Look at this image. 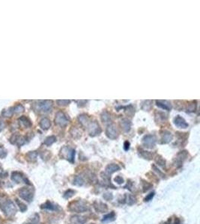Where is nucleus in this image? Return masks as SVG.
Instances as JSON below:
<instances>
[{
  "label": "nucleus",
  "instance_id": "obj_6",
  "mask_svg": "<svg viewBox=\"0 0 200 224\" xmlns=\"http://www.w3.org/2000/svg\"><path fill=\"white\" fill-rule=\"evenodd\" d=\"M19 196H20L23 199L27 201V202H31L32 200L34 197V192L32 189L29 188H22L18 191Z\"/></svg>",
  "mask_w": 200,
  "mask_h": 224
},
{
  "label": "nucleus",
  "instance_id": "obj_48",
  "mask_svg": "<svg viewBox=\"0 0 200 224\" xmlns=\"http://www.w3.org/2000/svg\"><path fill=\"white\" fill-rule=\"evenodd\" d=\"M175 224H181V221L178 218V217H176L175 218Z\"/></svg>",
  "mask_w": 200,
  "mask_h": 224
},
{
  "label": "nucleus",
  "instance_id": "obj_29",
  "mask_svg": "<svg viewBox=\"0 0 200 224\" xmlns=\"http://www.w3.org/2000/svg\"><path fill=\"white\" fill-rule=\"evenodd\" d=\"M56 141V138L55 137V136L53 135L50 136V137H48V138H47L45 139V140H44V144L47 146H50L53 144V143H55Z\"/></svg>",
  "mask_w": 200,
  "mask_h": 224
},
{
  "label": "nucleus",
  "instance_id": "obj_2",
  "mask_svg": "<svg viewBox=\"0 0 200 224\" xmlns=\"http://www.w3.org/2000/svg\"><path fill=\"white\" fill-rule=\"evenodd\" d=\"M0 207L2 208V210L4 211L5 214H7L9 217L14 216L17 212V208L15 205L12 203V201L9 200V199L5 200L4 203H1Z\"/></svg>",
  "mask_w": 200,
  "mask_h": 224
},
{
  "label": "nucleus",
  "instance_id": "obj_21",
  "mask_svg": "<svg viewBox=\"0 0 200 224\" xmlns=\"http://www.w3.org/2000/svg\"><path fill=\"white\" fill-rule=\"evenodd\" d=\"M78 120H79V122L80 123V124H81L82 126H85V127L88 126V124H89V122H90L89 117H88L86 114H84L79 115V117H78Z\"/></svg>",
  "mask_w": 200,
  "mask_h": 224
},
{
  "label": "nucleus",
  "instance_id": "obj_44",
  "mask_svg": "<svg viewBox=\"0 0 200 224\" xmlns=\"http://www.w3.org/2000/svg\"><path fill=\"white\" fill-rule=\"evenodd\" d=\"M152 168H153V170H154L156 171L157 173H158L159 176H161V177H163H163L165 176L163 175V173L162 172H161V171L160 170H159L158 168H157V167L155 165H153V166H152Z\"/></svg>",
  "mask_w": 200,
  "mask_h": 224
},
{
  "label": "nucleus",
  "instance_id": "obj_22",
  "mask_svg": "<svg viewBox=\"0 0 200 224\" xmlns=\"http://www.w3.org/2000/svg\"><path fill=\"white\" fill-rule=\"evenodd\" d=\"M37 156H38V154H37L36 152H29L26 154V158L28 161L34 162V161H35L36 159H37Z\"/></svg>",
  "mask_w": 200,
  "mask_h": 224
},
{
  "label": "nucleus",
  "instance_id": "obj_35",
  "mask_svg": "<svg viewBox=\"0 0 200 224\" xmlns=\"http://www.w3.org/2000/svg\"><path fill=\"white\" fill-rule=\"evenodd\" d=\"M25 143H26V138H24V137H22V136H18L16 144H17L19 146H20L23 145Z\"/></svg>",
  "mask_w": 200,
  "mask_h": 224
},
{
  "label": "nucleus",
  "instance_id": "obj_27",
  "mask_svg": "<svg viewBox=\"0 0 200 224\" xmlns=\"http://www.w3.org/2000/svg\"><path fill=\"white\" fill-rule=\"evenodd\" d=\"M155 162L157 163V164H158L159 166L162 167H165V166H166V161L161 155L157 156V158H155Z\"/></svg>",
  "mask_w": 200,
  "mask_h": 224
},
{
  "label": "nucleus",
  "instance_id": "obj_19",
  "mask_svg": "<svg viewBox=\"0 0 200 224\" xmlns=\"http://www.w3.org/2000/svg\"><path fill=\"white\" fill-rule=\"evenodd\" d=\"M187 157V152L185 151V150L180 152L177 155L176 158H175L176 163L178 164H181L183 161L186 159Z\"/></svg>",
  "mask_w": 200,
  "mask_h": 224
},
{
  "label": "nucleus",
  "instance_id": "obj_7",
  "mask_svg": "<svg viewBox=\"0 0 200 224\" xmlns=\"http://www.w3.org/2000/svg\"><path fill=\"white\" fill-rule=\"evenodd\" d=\"M86 127L88 128L89 133L91 136L99 135L101 133V127H100V126L96 121H92V122L90 121Z\"/></svg>",
  "mask_w": 200,
  "mask_h": 224
},
{
  "label": "nucleus",
  "instance_id": "obj_46",
  "mask_svg": "<svg viewBox=\"0 0 200 224\" xmlns=\"http://www.w3.org/2000/svg\"><path fill=\"white\" fill-rule=\"evenodd\" d=\"M129 148H130V143L127 140V141H125V144H124V149H125V151H127Z\"/></svg>",
  "mask_w": 200,
  "mask_h": 224
},
{
  "label": "nucleus",
  "instance_id": "obj_34",
  "mask_svg": "<svg viewBox=\"0 0 200 224\" xmlns=\"http://www.w3.org/2000/svg\"><path fill=\"white\" fill-rule=\"evenodd\" d=\"M115 218V213L114 211H112L110 214H108L107 215L103 217V220L102 221H107V220H114Z\"/></svg>",
  "mask_w": 200,
  "mask_h": 224
},
{
  "label": "nucleus",
  "instance_id": "obj_45",
  "mask_svg": "<svg viewBox=\"0 0 200 224\" xmlns=\"http://www.w3.org/2000/svg\"><path fill=\"white\" fill-rule=\"evenodd\" d=\"M7 155V152L4 150V149L2 147H0V158H5Z\"/></svg>",
  "mask_w": 200,
  "mask_h": 224
},
{
  "label": "nucleus",
  "instance_id": "obj_8",
  "mask_svg": "<svg viewBox=\"0 0 200 224\" xmlns=\"http://www.w3.org/2000/svg\"><path fill=\"white\" fill-rule=\"evenodd\" d=\"M157 142V138L155 135H147L144 136L143 138V144L145 147L149 148V149H152L155 146Z\"/></svg>",
  "mask_w": 200,
  "mask_h": 224
},
{
  "label": "nucleus",
  "instance_id": "obj_12",
  "mask_svg": "<svg viewBox=\"0 0 200 224\" xmlns=\"http://www.w3.org/2000/svg\"><path fill=\"white\" fill-rule=\"evenodd\" d=\"M94 208H95L96 211L100 213L106 212L108 210V207H107V205L101 203V202H100V203L95 202L94 203Z\"/></svg>",
  "mask_w": 200,
  "mask_h": 224
},
{
  "label": "nucleus",
  "instance_id": "obj_28",
  "mask_svg": "<svg viewBox=\"0 0 200 224\" xmlns=\"http://www.w3.org/2000/svg\"><path fill=\"white\" fill-rule=\"evenodd\" d=\"M140 152V155L142 156V157L143 158H145V159H148V160H151L152 159V157H153V155L150 152H148V151H144V150H142V151L139 152Z\"/></svg>",
  "mask_w": 200,
  "mask_h": 224
},
{
  "label": "nucleus",
  "instance_id": "obj_24",
  "mask_svg": "<svg viewBox=\"0 0 200 224\" xmlns=\"http://www.w3.org/2000/svg\"><path fill=\"white\" fill-rule=\"evenodd\" d=\"M41 208H44V209H47V210H50V211H55L56 210V205H54L53 203H51L50 202H49V201H47V202H46L44 204L41 205Z\"/></svg>",
  "mask_w": 200,
  "mask_h": 224
},
{
  "label": "nucleus",
  "instance_id": "obj_36",
  "mask_svg": "<svg viewBox=\"0 0 200 224\" xmlns=\"http://www.w3.org/2000/svg\"><path fill=\"white\" fill-rule=\"evenodd\" d=\"M126 197H127V199H125V200H126V202H127V204L130 205L134 204L135 199L133 198V196H131V195H127V196H126Z\"/></svg>",
  "mask_w": 200,
  "mask_h": 224
},
{
  "label": "nucleus",
  "instance_id": "obj_1",
  "mask_svg": "<svg viewBox=\"0 0 200 224\" xmlns=\"http://www.w3.org/2000/svg\"><path fill=\"white\" fill-rule=\"evenodd\" d=\"M68 209L71 211L76 213L85 212L89 209L86 203L83 200H77L71 203L68 206Z\"/></svg>",
  "mask_w": 200,
  "mask_h": 224
},
{
  "label": "nucleus",
  "instance_id": "obj_30",
  "mask_svg": "<svg viewBox=\"0 0 200 224\" xmlns=\"http://www.w3.org/2000/svg\"><path fill=\"white\" fill-rule=\"evenodd\" d=\"M158 118V122L161 121V122H165L167 120V115L163 113V112H157L156 113V119Z\"/></svg>",
  "mask_w": 200,
  "mask_h": 224
},
{
  "label": "nucleus",
  "instance_id": "obj_3",
  "mask_svg": "<svg viewBox=\"0 0 200 224\" xmlns=\"http://www.w3.org/2000/svg\"><path fill=\"white\" fill-rule=\"evenodd\" d=\"M59 155L61 158L67 159L70 162L73 163L74 161V157H75V150L69 146H64L61 149Z\"/></svg>",
  "mask_w": 200,
  "mask_h": 224
},
{
  "label": "nucleus",
  "instance_id": "obj_25",
  "mask_svg": "<svg viewBox=\"0 0 200 224\" xmlns=\"http://www.w3.org/2000/svg\"><path fill=\"white\" fill-rule=\"evenodd\" d=\"M151 103H152V101L151 100H145L142 102V108H143L144 111H149L151 109Z\"/></svg>",
  "mask_w": 200,
  "mask_h": 224
},
{
  "label": "nucleus",
  "instance_id": "obj_43",
  "mask_svg": "<svg viewBox=\"0 0 200 224\" xmlns=\"http://www.w3.org/2000/svg\"><path fill=\"white\" fill-rule=\"evenodd\" d=\"M114 180H115V182L118 183L119 185H121V184H122V183L124 182V179H123L122 177L120 176H117Z\"/></svg>",
  "mask_w": 200,
  "mask_h": 224
},
{
  "label": "nucleus",
  "instance_id": "obj_23",
  "mask_svg": "<svg viewBox=\"0 0 200 224\" xmlns=\"http://www.w3.org/2000/svg\"><path fill=\"white\" fill-rule=\"evenodd\" d=\"M101 118L103 123H108L110 122V120H111L110 114L107 111H103V113L101 114Z\"/></svg>",
  "mask_w": 200,
  "mask_h": 224
},
{
  "label": "nucleus",
  "instance_id": "obj_39",
  "mask_svg": "<svg viewBox=\"0 0 200 224\" xmlns=\"http://www.w3.org/2000/svg\"><path fill=\"white\" fill-rule=\"evenodd\" d=\"M56 102H57L58 105H59V106H66V105L69 104L71 101L65 100V99H61V100H57Z\"/></svg>",
  "mask_w": 200,
  "mask_h": 224
},
{
  "label": "nucleus",
  "instance_id": "obj_9",
  "mask_svg": "<svg viewBox=\"0 0 200 224\" xmlns=\"http://www.w3.org/2000/svg\"><path fill=\"white\" fill-rule=\"evenodd\" d=\"M106 135L109 139L115 140L119 137V133L117 131L115 126L113 124H110L107 126V129H106Z\"/></svg>",
  "mask_w": 200,
  "mask_h": 224
},
{
  "label": "nucleus",
  "instance_id": "obj_5",
  "mask_svg": "<svg viewBox=\"0 0 200 224\" xmlns=\"http://www.w3.org/2000/svg\"><path fill=\"white\" fill-rule=\"evenodd\" d=\"M35 105L36 110L41 112H48L51 110L53 102L50 100H39Z\"/></svg>",
  "mask_w": 200,
  "mask_h": 224
},
{
  "label": "nucleus",
  "instance_id": "obj_16",
  "mask_svg": "<svg viewBox=\"0 0 200 224\" xmlns=\"http://www.w3.org/2000/svg\"><path fill=\"white\" fill-rule=\"evenodd\" d=\"M19 122H20V125L24 128H29L32 126L31 120L26 116H23L19 118Z\"/></svg>",
  "mask_w": 200,
  "mask_h": 224
},
{
  "label": "nucleus",
  "instance_id": "obj_17",
  "mask_svg": "<svg viewBox=\"0 0 200 224\" xmlns=\"http://www.w3.org/2000/svg\"><path fill=\"white\" fill-rule=\"evenodd\" d=\"M119 170H120V167L116 164H108L107 167H106V172L109 175L115 173L116 171H119Z\"/></svg>",
  "mask_w": 200,
  "mask_h": 224
},
{
  "label": "nucleus",
  "instance_id": "obj_26",
  "mask_svg": "<svg viewBox=\"0 0 200 224\" xmlns=\"http://www.w3.org/2000/svg\"><path fill=\"white\" fill-rule=\"evenodd\" d=\"M84 179H83V177L81 176H76L73 179V185H77V186H83L84 185Z\"/></svg>",
  "mask_w": 200,
  "mask_h": 224
},
{
  "label": "nucleus",
  "instance_id": "obj_13",
  "mask_svg": "<svg viewBox=\"0 0 200 224\" xmlns=\"http://www.w3.org/2000/svg\"><path fill=\"white\" fill-rule=\"evenodd\" d=\"M156 105L157 106L163 110L169 111L172 108L170 102L167 100H156Z\"/></svg>",
  "mask_w": 200,
  "mask_h": 224
},
{
  "label": "nucleus",
  "instance_id": "obj_47",
  "mask_svg": "<svg viewBox=\"0 0 200 224\" xmlns=\"http://www.w3.org/2000/svg\"><path fill=\"white\" fill-rule=\"evenodd\" d=\"M5 124L4 121H2V120H0V132L5 128Z\"/></svg>",
  "mask_w": 200,
  "mask_h": 224
},
{
  "label": "nucleus",
  "instance_id": "obj_10",
  "mask_svg": "<svg viewBox=\"0 0 200 224\" xmlns=\"http://www.w3.org/2000/svg\"><path fill=\"white\" fill-rule=\"evenodd\" d=\"M175 125L180 129H187L188 127V123L185 121L184 118L178 115L174 119Z\"/></svg>",
  "mask_w": 200,
  "mask_h": 224
},
{
  "label": "nucleus",
  "instance_id": "obj_14",
  "mask_svg": "<svg viewBox=\"0 0 200 224\" xmlns=\"http://www.w3.org/2000/svg\"><path fill=\"white\" fill-rule=\"evenodd\" d=\"M173 138V135L169 131H164L162 133V144H168L171 141Z\"/></svg>",
  "mask_w": 200,
  "mask_h": 224
},
{
  "label": "nucleus",
  "instance_id": "obj_40",
  "mask_svg": "<svg viewBox=\"0 0 200 224\" xmlns=\"http://www.w3.org/2000/svg\"><path fill=\"white\" fill-rule=\"evenodd\" d=\"M126 111V113H127L128 115H131V116H132V115L134 114L135 110L133 109V108L132 105H130L129 107L127 106V108H126V111Z\"/></svg>",
  "mask_w": 200,
  "mask_h": 224
},
{
  "label": "nucleus",
  "instance_id": "obj_37",
  "mask_svg": "<svg viewBox=\"0 0 200 224\" xmlns=\"http://www.w3.org/2000/svg\"><path fill=\"white\" fill-rule=\"evenodd\" d=\"M196 108V105L195 102H190V104L188 105V106L187 108V111L189 112H193L195 111Z\"/></svg>",
  "mask_w": 200,
  "mask_h": 224
},
{
  "label": "nucleus",
  "instance_id": "obj_33",
  "mask_svg": "<svg viewBox=\"0 0 200 224\" xmlns=\"http://www.w3.org/2000/svg\"><path fill=\"white\" fill-rule=\"evenodd\" d=\"M24 111V107L22 105H17L15 107L13 108V112L15 113V114H20L22 112Z\"/></svg>",
  "mask_w": 200,
  "mask_h": 224
},
{
  "label": "nucleus",
  "instance_id": "obj_4",
  "mask_svg": "<svg viewBox=\"0 0 200 224\" xmlns=\"http://www.w3.org/2000/svg\"><path fill=\"white\" fill-rule=\"evenodd\" d=\"M55 123L61 127H65L69 123V118L64 112L58 111L55 117Z\"/></svg>",
  "mask_w": 200,
  "mask_h": 224
},
{
  "label": "nucleus",
  "instance_id": "obj_38",
  "mask_svg": "<svg viewBox=\"0 0 200 224\" xmlns=\"http://www.w3.org/2000/svg\"><path fill=\"white\" fill-rule=\"evenodd\" d=\"M151 188H152V185H151V184H150V183L149 182H143V192H146L147 191H149V189H151Z\"/></svg>",
  "mask_w": 200,
  "mask_h": 224
},
{
  "label": "nucleus",
  "instance_id": "obj_11",
  "mask_svg": "<svg viewBox=\"0 0 200 224\" xmlns=\"http://www.w3.org/2000/svg\"><path fill=\"white\" fill-rule=\"evenodd\" d=\"M11 180L16 183H20L21 182H27V184L30 185V183H29V182L27 181V179H25V177L23 176V174L20 172H13L11 173Z\"/></svg>",
  "mask_w": 200,
  "mask_h": 224
},
{
  "label": "nucleus",
  "instance_id": "obj_15",
  "mask_svg": "<svg viewBox=\"0 0 200 224\" xmlns=\"http://www.w3.org/2000/svg\"><path fill=\"white\" fill-rule=\"evenodd\" d=\"M71 222L73 224H84L86 222V218L84 217L79 216V215H74L71 217Z\"/></svg>",
  "mask_w": 200,
  "mask_h": 224
},
{
  "label": "nucleus",
  "instance_id": "obj_31",
  "mask_svg": "<svg viewBox=\"0 0 200 224\" xmlns=\"http://www.w3.org/2000/svg\"><path fill=\"white\" fill-rule=\"evenodd\" d=\"M75 193H76L75 191L71 190V189H68V190H67L64 193V195H63L64 198H65V199L71 198V197H73Z\"/></svg>",
  "mask_w": 200,
  "mask_h": 224
},
{
  "label": "nucleus",
  "instance_id": "obj_41",
  "mask_svg": "<svg viewBox=\"0 0 200 224\" xmlns=\"http://www.w3.org/2000/svg\"><path fill=\"white\" fill-rule=\"evenodd\" d=\"M103 198H104V199H106V200H107V201L112 200L113 198V196L111 193H106V194H103Z\"/></svg>",
  "mask_w": 200,
  "mask_h": 224
},
{
  "label": "nucleus",
  "instance_id": "obj_32",
  "mask_svg": "<svg viewBox=\"0 0 200 224\" xmlns=\"http://www.w3.org/2000/svg\"><path fill=\"white\" fill-rule=\"evenodd\" d=\"M16 203H17V204L19 208H20V210L22 212H24V211H26L27 210V206H26V205L24 204L23 202H21V201L19 200V199H17Z\"/></svg>",
  "mask_w": 200,
  "mask_h": 224
},
{
  "label": "nucleus",
  "instance_id": "obj_20",
  "mask_svg": "<svg viewBox=\"0 0 200 224\" xmlns=\"http://www.w3.org/2000/svg\"><path fill=\"white\" fill-rule=\"evenodd\" d=\"M40 126L42 129L47 130L50 128L51 126V121H50L48 118H43L41 121H40Z\"/></svg>",
  "mask_w": 200,
  "mask_h": 224
},
{
  "label": "nucleus",
  "instance_id": "obj_42",
  "mask_svg": "<svg viewBox=\"0 0 200 224\" xmlns=\"http://www.w3.org/2000/svg\"><path fill=\"white\" fill-rule=\"evenodd\" d=\"M154 196H155V192H151L149 194H148L146 196V197L144 199L145 202H149V201H150L151 199L154 197Z\"/></svg>",
  "mask_w": 200,
  "mask_h": 224
},
{
  "label": "nucleus",
  "instance_id": "obj_18",
  "mask_svg": "<svg viewBox=\"0 0 200 224\" xmlns=\"http://www.w3.org/2000/svg\"><path fill=\"white\" fill-rule=\"evenodd\" d=\"M121 127L122 129V130L125 132H128L131 130V122L130 120H128L127 119H124L121 121Z\"/></svg>",
  "mask_w": 200,
  "mask_h": 224
}]
</instances>
